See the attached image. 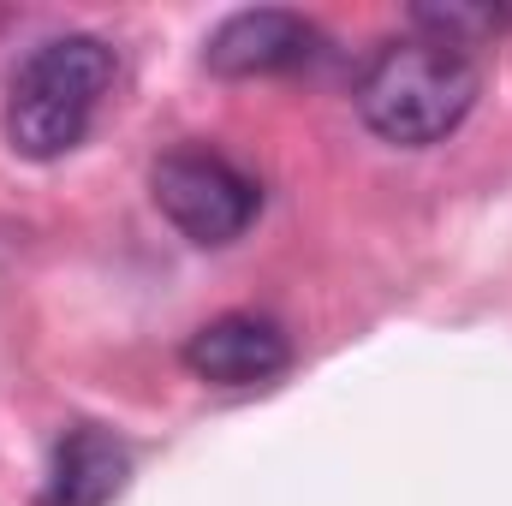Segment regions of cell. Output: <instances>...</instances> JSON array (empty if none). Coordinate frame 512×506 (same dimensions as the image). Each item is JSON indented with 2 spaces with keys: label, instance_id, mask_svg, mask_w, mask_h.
<instances>
[{
  "label": "cell",
  "instance_id": "7a4b0ae2",
  "mask_svg": "<svg viewBox=\"0 0 512 506\" xmlns=\"http://www.w3.org/2000/svg\"><path fill=\"white\" fill-rule=\"evenodd\" d=\"M108 90H114V48L102 36L84 30L48 36L12 72L0 102V131L24 161H60L90 137Z\"/></svg>",
  "mask_w": 512,
  "mask_h": 506
},
{
  "label": "cell",
  "instance_id": "3957f363",
  "mask_svg": "<svg viewBox=\"0 0 512 506\" xmlns=\"http://www.w3.org/2000/svg\"><path fill=\"white\" fill-rule=\"evenodd\" d=\"M149 191L155 209L191 239V245H233L245 239L256 215H262V185L251 173L203 143H179L149 167Z\"/></svg>",
  "mask_w": 512,
  "mask_h": 506
},
{
  "label": "cell",
  "instance_id": "5b68a950",
  "mask_svg": "<svg viewBox=\"0 0 512 506\" xmlns=\"http://www.w3.org/2000/svg\"><path fill=\"white\" fill-rule=\"evenodd\" d=\"M316 24L304 12H286V6H251V12H233L209 48H203V66L215 78H274V72H292L316 54Z\"/></svg>",
  "mask_w": 512,
  "mask_h": 506
},
{
  "label": "cell",
  "instance_id": "277c9868",
  "mask_svg": "<svg viewBox=\"0 0 512 506\" xmlns=\"http://www.w3.org/2000/svg\"><path fill=\"white\" fill-rule=\"evenodd\" d=\"M286 364H292L286 328L256 310H227L185 340V370L209 387H268L274 376H286Z\"/></svg>",
  "mask_w": 512,
  "mask_h": 506
},
{
  "label": "cell",
  "instance_id": "8992f818",
  "mask_svg": "<svg viewBox=\"0 0 512 506\" xmlns=\"http://www.w3.org/2000/svg\"><path fill=\"white\" fill-rule=\"evenodd\" d=\"M126 477H131L126 447L96 423H72L54 441V459H48L36 506H114L126 495Z\"/></svg>",
  "mask_w": 512,
  "mask_h": 506
},
{
  "label": "cell",
  "instance_id": "6da1fadb",
  "mask_svg": "<svg viewBox=\"0 0 512 506\" xmlns=\"http://www.w3.org/2000/svg\"><path fill=\"white\" fill-rule=\"evenodd\" d=\"M483 72L465 48H447L435 36H393L370 54V66L358 72V120L393 149H429L447 143L465 126V114L477 108Z\"/></svg>",
  "mask_w": 512,
  "mask_h": 506
}]
</instances>
